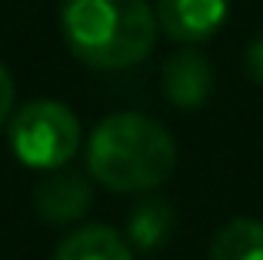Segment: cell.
<instances>
[{"mask_svg": "<svg viewBox=\"0 0 263 260\" xmlns=\"http://www.w3.org/2000/svg\"><path fill=\"white\" fill-rule=\"evenodd\" d=\"M177 224V210L167 197H143V200L134 203L127 217V240L134 250H160L163 244L170 240Z\"/></svg>", "mask_w": 263, "mask_h": 260, "instance_id": "8", "label": "cell"}, {"mask_svg": "<svg viewBox=\"0 0 263 260\" xmlns=\"http://www.w3.org/2000/svg\"><path fill=\"white\" fill-rule=\"evenodd\" d=\"M53 260H134V247L107 224H87L57 244Z\"/></svg>", "mask_w": 263, "mask_h": 260, "instance_id": "7", "label": "cell"}, {"mask_svg": "<svg viewBox=\"0 0 263 260\" xmlns=\"http://www.w3.org/2000/svg\"><path fill=\"white\" fill-rule=\"evenodd\" d=\"M10 110H13V77H10V70L0 64V127L10 117Z\"/></svg>", "mask_w": 263, "mask_h": 260, "instance_id": "11", "label": "cell"}, {"mask_svg": "<svg viewBox=\"0 0 263 260\" xmlns=\"http://www.w3.org/2000/svg\"><path fill=\"white\" fill-rule=\"evenodd\" d=\"M210 260H263V220L240 217L213 234Z\"/></svg>", "mask_w": 263, "mask_h": 260, "instance_id": "9", "label": "cell"}, {"mask_svg": "<svg viewBox=\"0 0 263 260\" xmlns=\"http://www.w3.org/2000/svg\"><path fill=\"white\" fill-rule=\"evenodd\" d=\"M177 143L170 130L147 114H110L93 127L87 143V170L117 194H147L170 180Z\"/></svg>", "mask_w": 263, "mask_h": 260, "instance_id": "2", "label": "cell"}, {"mask_svg": "<svg viewBox=\"0 0 263 260\" xmlns=\"http://www.w3.org/2000/svg\"><path fill=\"white\" fill-rule=\"evenodd\" d=\"M90 200H93V190H90L87 177L77 170H67V163L44 170V177L33 187V207H37L40 220L57 224V227L80 220L87 214Z\"/></svg>", "mask_w": 263, "mask_h": 260, "instance_id": "5", "label": "cell"}, {"mask_svg": "<svg viewBox=\"0 0 263 260\" xmlns=\"http://www.w3.org/2000/svg\"><path fill=\"white\" fill-rule=\"evenodd\" d=\"M160 30L177 44H203L227 24L230 0H154Z\"/></svg>", "mask_w": 263, "mask_h": 260, "instance_id": "4", "label": "cell"}, {"mask_svg": "<svg viewBox=\"0 0 263 260\" xmlns=\"http://www.w3.org/2000/svg\"><path fill=\"white\" fill-rule=\"evenodd\" d=\"M243 64H247V77H250L253 84H263V30L247 44Z\"/></svg>", "mask_w": 263, "mask_h": 260, "instance_id": "10", "label": "cell"}, {"mask_svg": "<svg viewBox=\"0 0 263 260\" xmlns=\"http://www.w3.org/2000/svg\"><path fill=\"white\" fill-rule=\"evenodd\" d=\"M10 147L30 170L64 167L80 147V124L60 100H30L10 120Z\"/></svg>", "mask_w": 263, "mask_h": 260, "instance_id": "3", "label": "cell"}, {"mask_svg": "<svg viewBox=\"0 0 263 260\" xmlns=\"http://www.w3.org/2000/svg\"><path fill=\"white\" fill-rule=\"evenodd\" d=\"M213 94V64L193 47H183L163 64V97L177 110H200Z\"/></svg>", "mask_w": 263, "mask_h": 260, "instance_id": "6", "label": "cell"}, {"mask_svg": "<svg viewBox=\"0 0 263 260\" xmlns=\"http://www.w3.org/2000/svg\"><path fill=\"white\" fill-rule=\"evenodd\" d=\"M57 17L67 50L93 70L143 64L160 30L147 0H60Z\"/></svg>", "mask_w": 263, "mask_h": 260, "instance_id": "1", "label": "cell"}]
</instances>
